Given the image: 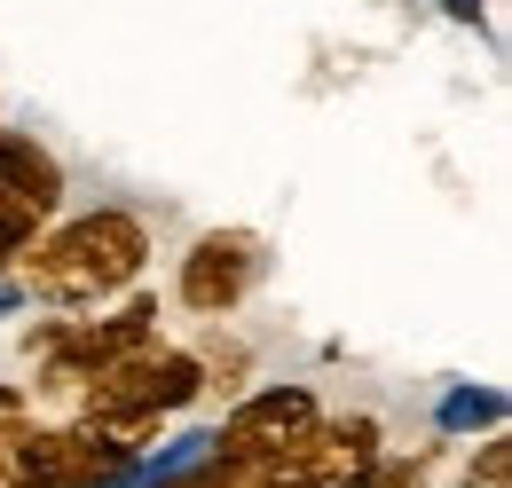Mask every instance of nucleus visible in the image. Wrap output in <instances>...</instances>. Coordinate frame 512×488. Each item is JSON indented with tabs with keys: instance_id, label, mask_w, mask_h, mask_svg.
Instances as JSON below:
<instances>
[{
	"instance_id": "f257e3e1",
	"label": "nucleus",
	"mask_w": 512,
	"mask_h": 488,
	"mask_svg": "<svg viewBox=\"0 0 512 488\" xmlns=\"http://www.w3.org/2000/svg\"><path fill=\"white\" fill-rule=\"evenodd\" d=\"M142 260H150V229H142L134 213H119V205L71 213V221L40 229V237L16 252L24 284H32L48 307H103V300H119L134 276H142Z\"/></svg>"
},
{
	"instance_id": "f03ea898",
	"label": "nucleus",
	"mask_w": 512,
	"mask_h": 488,
	"mask_svg": "<svg viewBox=\"0 0 512 488\" xmlns=\"http://www.w3.org/2000/svg\"><path fill=\"white\" fill-rule=\"evenodd\" d=\"M197 394H205V370H197L190 347H134L119 363L87 370L79 378V418H95V410H158V418H174V410H190Z\"/></svg>"
},
{
	"instance_id": "7ed1b4c3",
	"label": "nucleus",
	"mask_w": 512,
	"mask_h": 488,
	"mask_svg": "<svg viewBox=\"0 0 512 488\" xmlns=\"http://www.w3.org/2000/svg\"><path fill=\"white\" fill-rule=\"evenodd\" d=\"M260 268H268V252H260L253 229H205V237L182 252V276H174V292L190 315H237V307L253 300Z\"/></svg>"
},
{
	"instance_id": "20e7f679",
	"label": "nucleus",
	"mask_w": 512,
	"mask_h": 488,
	"mask_svg": "<svg viewBox=\"0 0 512 488\" xmlns=\"http://www.w3.org/2000/svg\"><path fill=\"white\" fill-rule=\"evenodd\" d=\"M127 473V449H111L95 426H24L16 488H103Z\"/></svg>"
},
{
	"instance_id": "39448f33",
	"label": "nucleus",
	"mask_w": 512,
	"mask_h": 488,
	"mask_svg": "<svg viewBox=\"0 0 512 488\" xmlns=\"http://www.w3.org/2000/svg\"><path fill=\"white\" fill-rule=\"evenodd\" d=\"M316 418L323 410H316L308 386H260V394H245V402L229 410V426H221V465H260V457L292 449Z\"/></svg>"
},
{
	"instance_id": "423d86ee",
	"label": "nucleus",
	"mask_w": 512,
	"mask_h": 488,
	"mask_svg": "<svg viewBox=\"0 0 512 488\" xmlns=\"http://www.w3.org/2000/svg\"><path fill=\"white\" fill-rule=\"evenodd\" d=\"M0 197H24L32 213H56L64 205V166L32 134H0Z\"/></svg>"
},
{
	"instance_id": "0eeeda50",
	"label": "nucleus",
	"mask_w": 512,
	"mask_h": 488,
	"mask_svg": "<svg viewBox=\"0 0 512 488\" xmlns=\"http://www.w3.org/2000/svg\"><path fill=\"white\" fill-rule=\"evenodd\" d=\"M505 473H512V441L497 433V441H481V457L465 465V481H481V488H505Z\"/></svg>"
},
{
	"instance_id": "6e6552de",
	"label": "nucleus",
	"mask_w": 512,
	"mask_h": 488,
	"mask_svg": "<svg viewBox=\"0 0 512 488\" xmlns=\"http://www.w3.org/2000/svg\"><path fill=\"white\" fill-rule=\"evenodd\" d=\"M16 449H24V418L0 426V488H16Z\"/></svg>"
}]
</instances>
